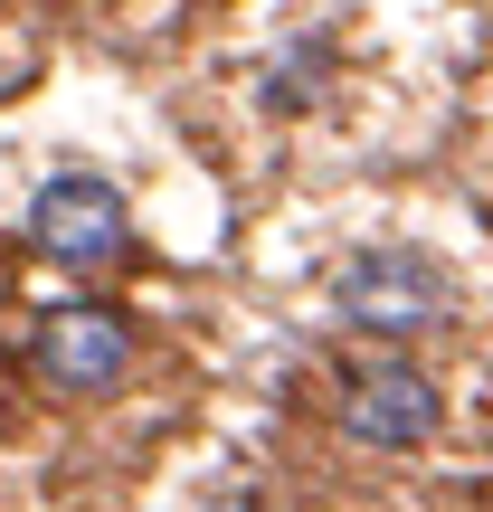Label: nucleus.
Segmentation results:
<instances>
[{
    "instance_id": "obj_4",
    "label": "nucleus",
    "mask_w": 493,
    "mask_h": 512,
    "mask_svg": "<svg viewBox=\"0 0 493 512\" xmlns=\"http://www.w3.org/2000/svg\"><path fill=\"white\" fill-rule=\"evenodd\" d=\"M342 427L361 446H418L437 437V380L418 361H361L342 389Z\"/></svg>"
},
{
    "instance_id": "obj_1",
    "label": "nucleus",
    "mask_w": 493,
    "mask_h": 512,
    "mask_svg": "<svg viewBox=\"0 0 493 512\" xmlns=\"http://www.w3.org/2000/svg\"><path fill=\"white\" fill-rule=\"evenodd\" d=\"M29 238L38 256H57V266H114L133 238V209L114 181H95V171H48L29 200Z\"/></svg>"
},
{
    "instance_id": "obj_5",
    "label": "nucleus",
    "mask_w": 493,
    "mask_h": 512,
    "mask_svg": "<svg viewBox=\"0 0 493 512\" xmlns=\"http://www.w3.org/2000/svg\"><path fill=\"white\" fill-rule=\"evenodd\" d=\"M313 67H323V38H294V57H285V76L266 86V105H294V95L313 86Z\"/></svg>"
},
{
    "instance_id": "obj_3",
    "label": "nucleus",
    "mask_w": 493,
    "mask_h": 512,
    "mask_svg": "<svg viewBox=\"0 0 493 512\" xmlns=\"http://www.w3.org/2000/svg\"><path fill=\"white\" fill-rule=\"evenodd\" d=\"M332 304L361 332H418V323L446 313V275L427 266L418 247H370V256H351V266L332 275Z\"/></svg>"
},
{
    "instance_id": "obj_2",
    "label": "nucleus",
    "mask_w": 493,
    "mask_h": 512,
    "mask_svg": "<svg viewBox=\"0 0 493 512\" xmlns=\"http://www.w3.org/2000/svg\"><path fill=\"white\" fill-rule=\"evenodd\" d=\"M29 351H38V380L67 389V399H105L133 370V332H124L114 304H48L38 332H29Z\"/></svg>"
}]
</instances>
